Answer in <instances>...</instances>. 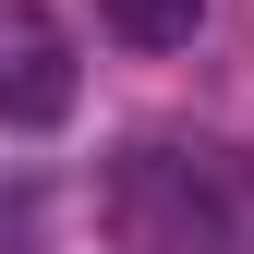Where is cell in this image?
<instances>
[{
	"instance_id": "3957f363",
	"label": "cell",
	"mask_w": 254,
	"mask_h": 254,
	"mask_svg": "<svg viewBox=\"0 0 254 254\" xmlns=\"http://www.w3.org/2000/svg\"><path fill=\"white\" fill-rule=\"evenodd\" d=\"M97 12H109V37H121V49H194L206 0H97Z\"/></svg>"
},
{
	"instance_id": "7a4b0ae2",
	"label": "cell",
	"mask_w": 254,
	"mask_h": 254,
	"mask_svg": "<svg viewBox=\"0 0 254 254\" xmlns=\"http://www.w3.org/2000/svg\"><path fill=\"white\" fill-rule=\"evenodd\" d=\"M73 37H61L49 0H0V121L12 133H49V121H73Z\"/></svg>"
},
{
	"instance_id": "6da1fadb",
	"label": "cell",
	"mask_w": 254,
	"mask_h": 254,
	"mask_svg": "<svg viewBox=\"0 0 254 254\" xmlns=\"http://www.w3.org/2000/svg\"><path fill=\"white\" fill-rule=\"evenodd\" d=\"M97 218L121 254H242V194L194 145H121L97 182Z\"/></svg>"
}]
</instances>
